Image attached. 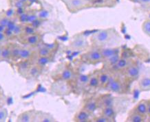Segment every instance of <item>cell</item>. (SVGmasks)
Returning <instances> with one entry per match:
<instances>
[{
	"label": "cell",
	"mask_w": 150,
	"mask_h": 122,
	"mask_svg": "<svg viewBox=\"0 0 150 122\" xmlns=\"http://www.w3.org/2000/svg\"><path fill=\"white\" fill-rule=\"evenodd\" d=\"M95 48H112L121 41V37L114 29H102L94 33L90 38Z\"/></svg>",
	"instance_id": "6da1fadb"
},
{
	"label": "cell",
	"mask_w": 150,
	"mask_h": 122,
	"mask_svg": "<svg viewBox=\"0 0 150 122\" xmlns=\"http://www.w3.org/2000/svg\"><path fill=\"white\" fill-rule=\"evenodd\" d=\"M81 59L83 62L91 65H96L103 61L99 48L95 47L94 49H92L83 55Z\"/></svg>",
	"instance_id": "7a4b0ae2"
},
{
	"label": "cell",
	"mask_w": 150,
	"mask_h": 122,
	"mask_svg": "<svg viewBox=\"0 0 150 122\" xmlns=\"http://www.w3.org/2000/svg\"><path fill=\"white\" fill-rule=\"evenodd\" d=\"M106 88L110 92L118 94H122L126 90L125 84L123 80L119 78L112 77V76Z\"/></svg>",
	"instance_id": "3957f363"
},
{
	"label": "cell",
	"mask_w": 150,
	"mask_h": 122,
	"mask_svg": "<svg viewBox=\"0 0 150 122\" xmlns=\"http://www.w3.org/2000/svg\"><path fill=\"white\" fill-rule=\"evenodd\" d=\"M43 35L40 34V33H36V34H33L31 35H28V36H21L19 39V41L22 44H24L27 46L31 47V48H34L38 45L39 43H41V40H42Z\"/></svg>",
	"instance_id": "277c9868"
},
{
	"label": "cell",
	"mask_w": 150,
	"mask_h": 122,
	"mask_svg": "<svg viewBox=\"0 0 150 122\" xmlns=\"http://www.w3.org/2000/svg\"><path fill=\"white\" fill-rule=\"evenodd\" d=\"M70 12H77L87 7L90 3L86 0H63Z\"/></svg>",
	"instance_id": "5b68a950"
},
{
	"label": "cell",
	"mask_w": 150,
	"mask_h": 122,
	"mask_svg": "<svg viewBox=\"0 0 150 122\" xmlns=\"http://www.w3.org/2000/svg\"><path fill=\"white\" fill-rule=\"evenodd\" d=\"M124 74L125 78L129 80H137L139 78L140 74V69L139 66L133 61L130 62V64L127 67V68L124 70Z\"/></svg>",
	"instance_id": "8992f818"
},
{
	"label": "cell",
	"mask_w": 150,
	"mask_h": 122,
	"mask_svg": "<svg viewBox=\"0 0 150 122\" xmlns=\"http://www.w3.org/2000/svg\"><path fill=\"white\" fill-rule=\"evenodd\" d=\"M88 43L83 36H78L70 43V48L74 50H82L88 48Z\"/></svg>",
	"instance_id": "52a82bcc"
},
{
	"label": "cell",
	"mask_w": 150,
	"mask_h": 122,
	"mask_svg": "<svg viewBox=\"0 0 150 122\" xmlns=\"http://www.w3.org/2000/svg\"><path fill=\"white\" fill-rule=\"evenodd\" d=\"M37 111L35 110H29L21 113L17 117V121L20 122H31L35 121L36 118Z\"/></svg>",
	"instance_id": "ba28073f"
},
{
	"label": "cell",
	"mask_w": 150,
	"mask_h": 122,
	"mask_svg": "<svg viewBox=\"0 0 150 122\" xmlns=\"http://www.w3.org/2000/svg\"><path fill=\"white\" fill-rule=\"evenodd\" d=\"M42 70L43 68L40 67L37 65L33 64L28 69V70L27 71V72L25 73V76L23 77L29 80L35 79V78H37L40 76Z\"/></svg>",
	"instance_id": "9c48e42d"
},
{
	"label": "cell",
	"mask_w": 150,
	"mask_h": 122,
	"mask_svg": "<svg viewBox=\"0 0 150 122\" xmlns=\"http://www.w3.org/2000/svg\"><path fill=\"white\" fill-rule=\"evenodd\" d=\"M36 56V51L32 50L31 47L21 46L20 52V60H33Z\"/></svg>",
	"instance_id": "30bf717a"
},
{
	"label": "cell",
	"mask_w": 150,
	"mask_h": 122,
	"mask_svg": "<svg viewBox=\"0 0 150 122\" xmlns=\"http://www.w3.org/2000/svg\"><path fill=\"white\" fill-rule=\"evenodd\" d=\"M98 108H104L107 106H114V99L110 95H103L97 98Z\"/></svg>",
	"instance_id": "8fae6325"
},
{
	"label": "cell",
	"mask_w": 150,
	"mask_h": 122,
	"mask_svg": "<svg viewBox=\"0 0 150 122\" xmlns=\"http://www.w3.org/2000/svg\"><path fill=\"white\" fill-rule=\"evenodd\" d=\"M92 114L90 113L86 110L82 109L76 113V115L74 117V121L76 122H87V121H91V115Z\"/></svg>",
	"instance_id": "7c38bea8"
},
{
	"label": "cell",
	"mask_w": 150,
	"mask_h": 122,
	"mask_svg": "<svg viewBox=\"0 0 150 122\" xmlns=\"http://www.w3.org/2000/svg\"><path fill=\"white\" fill-rule=\"evenodd\" d=\"M33 64L32 60H19L16 62V66L17 68V71L22 76H24L25 73L30 67L31 65Z\"/></svg>",
	"instance_id": "4fadbf2b"
},
{
	"label": "cell",
	"mask_w": 150,
	"mask_h": 122,
	"mask_svg": "<svg viewBox=\"0 0 150 122\" xmlns=\"http://www.w3.org/2000/svg\"><path fill=\"white\" fill-rule=\"evenodd\" d=\"M98 108L97 98H90L85 102L83 109L90 113L93 114Z\"/></svg>",
	"instance_id": "5bb4252c"
},
{
	"label": "cell",
	"mask_w": 150,
	"mask_h": 122,
	"mask_svg": "<svg viewBox=\"0 0 150 122\" xmlns=\"http://www.w3.org/2000/svg\"><path fill=\"white\" fill-rule=\"evenodd\" d=\"M21 46L17 43H11V60L12 62H17L20 60V52Z\"/></svg>",
	"instance_id": "9a60e30c"
},
{
	"label": "cell",
	"mask_w": 150,
	"mask_h": 122,
	"mask_svg": "<svg viewBox=\"0 0 150 122\" xmlns=\"http://www.w3.org/2000/svg\"><path fill=\"white\" fill-rule=\"evenodd\" d=\"M131 62L132 60H130L129 58H122V57H121V58L118 61L117 63L111 69L114 70V72H122V71L124 72V70L127 68V67L129 65Z\"/></svg>",
	"instance_id": "2e32d148"
},
{
	"label": "cell",
	"mask_w": 150,
	"mask_h": 122,
	"mask_svg": "<svg viewBox=\"0 0 150 122\" xmlns=\"http://www.w3.org/2000/svg\"><path fill=\"white\" fill-rule=\"evenodd\" d=\"M121 56L120 52L116 53V54L114 55V56H112V57H110V58L105 59V60L103 61V66L106 69H111L117 63L118 61L119 60L120 58H121Z\"/></svg>",
	"instance_id": "e0dca14e"
},
{
	"label": "cell",
	"mask_w": 150,
	"mask_h": 122,
	"mask_svg": "<svg viewBox=\"0 0 150 122\" xmlns=\"http://www.w3.org/2000/svg\"><path fill=\"white\" fill-rule=\"evenodd\" d=\"M99 50L102 54L103 60L114 56L116 53L119 52V48H114V47H112V48H100Z\"/></svg>",
	"instance_id": "ac0fdd59"
},
{
	"label": "cell",
	"mask_w": 150,
	"mask_h": 122,
	"mask_svg": "<svg viewBox=\"0 0 150 122\" xmlns=\"http://www.w3.org/2000/svg\"><path fill=\"white\" fill-rule=\"evenodd\" d=\"M98 81H99V86L101 88H106L109 83L111 75L108 72H100L98 73Z\"/></svg>",
	"instance_id": "d6986e66"
},
{
	"label": "cell",
	"mask_w": 150,
	"mask_h": 122,
	"mask_svg": "<svg viewBox=\"0 0 150 122\" xmlns=\"http://www.w3.org/2000/svg\"><path fill=\"white\" fill-rule=\"evenodd\" d=\"M139 86L142 91L150 90V74H145L140 78Z\"/></svg>",
	"instance_id": "ffe728a7"
},
{
	"label": "cell",
	"mask_w": 150,
	"mask_h": 122,
	"mask_svg": "<svg viewBox=\"0 0 150 122\" xmlns=\"http://www.w3.org/2000/svg\"><path fill=\"white\" fill-rule=\"evenodd\" d=\"M133 112L137 113L140 115L145 116L147 115V102L145 100H142L137 104V106L132 109Z\"/></svg>",
	"instance_id": "44dd1931"
},
{
	"label": "cell",
	"mask_w": 150,
	"mask_h": 122,
	"mask_svg": "<svg viewBox=\"0 0 150 122\" xmlns=\"http://www.w3.org/2000/svg\"><path fill=\"white\" fill-rule=\"evenodd\" d=\"M101 115L111 119L112 121H115L116 109L114 106H107L101 109Z\"/></svg>",
	"instance_id": "7402d4cb"
},
{
	"label": "cell",
	"mask_w": 150,
	"mask_h": 122,
	"mask_svg": "<svg viewBox=\"0 0 150 122\" xmlns=\"http://www.w3.org/2000/svg\"><path fill=\"white\" fill-rule=\"evenodd\" d=\"M51 60H52V57L35 56L33 60V64L37 65L43 69V67H46Z\"/></svg>",
	"instance_id": "603a6c76"
},
{
	"label": "cell",
	"mask_w": 150,
	"mask_h": 122,
	"mask_svg": "<svg viewBox=\"0 0 150 122\" xmlns=\"http://www.w3.org/2000/svg\"><path fill=\"white\" fill-rule=\"evenodd\" d=\"M11 43H6L2 45L1 53V60L8 61L11 60Z\"/></svg>",
	"instance_id": "cb8c5ba5"
},
{
	"label": "cell",
	"mask_w": 150,
	"mask_h": 122,
	"mask_svg": "<svg viewBox=\"0 0 150 122\" xmlns=\"http://www.w3.org/2000/svg\"><path fill=\"white\" fill-rule=\"evenodd\" d=\"M37 120H38L39 121L41 122L55 121V119L53 118L52 115L48 113H43V112H37L35 121H37Z\"/></svg>",
	"instance_id": "d4e9b609"
},
{
	"label": "cell",
	"mask_w": 150,
	"mask_h": 122,
	"mask_svg": "<svg viewBox=\"0 0 150 122\" xmlns=\"http://www.w3.org/2000/svg\"><path fill=\"white\" fill-rule=\"evenodd\" d=\"M145 117L143 115H140V114L135 113V112L130 111L128 117L126 119L127 122H143L145 121Z\"/></svg>",
	"instance_id": "484cf974"
},
{
	"label": "cell",
	"mask_w": 150,
	"mask_h": 122,
	"mask_svg": "<svg viewBox=\"0 0 150 122\" xmlns=\"http://www.w3.org/2000/svg\"><path fill=\"white\" fill-rule=\"evenodd\" d=\"M87 86L91 88H96L99 87V81H98V73H94V74L90 75L89 77L88 82Z\"/></svg>",
	"instance_id": "4316f807"
},
{
	"label": "cell",
	"mask_w": 150,
	"mask_h": 122,
	"mask_svg": "<svg viewBox=\"0 0 150 122\" xmlns=\"http://www.w3.org/2000/svg\"><path fill=\"white\" fill-rule=\"evenodd\" d=\"M61 79L64 80V81L68 82L72 80L73 77H74V72L72 69L70 67H66L63 70V72L61 74Z\"/></svg>",
	"instance_id": "83f0119b"
},
{
	"label": "cell",
	"mask_w": 150,
	"mask_h": 122,
	"mask_svg": "<svg viewBox=\"0 0 150 122\" xmlns=\"http://www.w3.org/2000/svg\"><path fill=\"white\" fill-rule=\"evenodd\" d=\"M38 32H39L38 29L35 28L34 27H33L32 25H31L30 24H29V23H26V24H23V32L20 37L28 36V35L36 34V33H38ZM20 37H19V38H20Z\"/></svg>",
	"instance_id": "f1b7e54d"
},
{
	"label": "cell",
	"mask_w": 150,
	"mask_h": 122,
	"mask_svg": "<svg viewBox=\"0 0 150 122\" xmlns=\"http://www.w3.org/2000/svg\"><path fill=\"white\" fill-rule=\"evenodd\" d=\"M36 56L52 57L53 51L52 49L49 48L48 47H42L36 51Z\"/></svg>",
	"instance_id": "f546056e"
},
{
	"label": "cell",
	"mask_w": 150,
	"mask_h": 122,
	"mask_svg": "<svg viewBox=\"0 0 150 122\" xmlns=\"http://www.w3.org/2000/svg\"><path fill=\"white\" fill-rule=\"evenodd\" d=\"M23 24L21 23H17L16 26H15V29H14L13 32L16 38H19L21 36L23 32Z\"/></svg>",
	"instance_id": "4dcf8cb0"
},
{
	"label": "cell",
	"mask_w": 150,
	"mask_h": 122,
	"mask_svg": "<svg viewBox=\"0 0 150 122\" xmlns=\"http://www.w3.org/2000/svg\"><path fill=\"white\" fill-rule=\"evenodd\" d=\"M89 77L90 76H86V75H80L78 77V82L82 85H87L88 82Z\"/></svg>",
	"instance_id": "1f68e13d"
},
{
	"label": "cell",
	"mask_w": 150,
	"mask_h": 122,
	"mask_svg": "<svg viewBox=\"0 0 150 122\" xmlns=\"http://www.w3.org/2000/svg\"><path fill=\"white\" fill-rule=\"evenodd\" d=\"M142 28H143V32H145L146 34L148 35V36H150V20L145 21V22L143 23Z\"/></svg>",
	"instance_id": "d6a6232c"
},
{
	"label": "cell",
	"mask_w": 150,
	"mask_h": 122,
	"mask_svg": "<svg viewBox=\"0 0 150 122\" xmlns=\"http://www.w3.org/2000/svg\"><path fill=\"white\" fill-rule=\"evenodd\" d=\"M8 117V111L5 108H0V121H5Z\"/></svg>",
	"instance_id": "836d02e7"
},
{
	"label": "cell",
	"mask_w": 150,
	"mask_h": 122,
	"mask_svg": "<svg viewBox=\"0 0 150 122\" xmlns=\"http://www.w3.org/2000/svg\"><path fill=\"white\" fill-rule=\"evenodd\" d=\"M4 33L6 37L8 40H12V39H15L16 37H15V34H14V32L13 30H11V29H8L6 27L5 30L4 31Z\"/></svg>",
	"instance_id": "e575fe53"
},
{
	"label": "cell",
	"mask_w": 150,
	"mask_h": 122,
	"mask_svg": "<svg viewBox=\"0 0 150 122\" xmlns=\"http://www.w3.org/2000/svg\"><path fill=\"white\" fill-rule=\"evenodd\" d=\"M92 121H95V122H110L112 121L111 119H108V118L104 117L103 115H100L98 117H96L93 118L92 119Z\"/></svg>",
	"instance_id": "d590c367"
},
{
	"label": "cell",
	"mask_w": 150,
	"mask_h": 122,
	"mask_svg": "<svg viewBox=\"0 0 150 122\" xmlns=\"http://www.w3.org/2000/svg\"><path fill=\"white\" fill-rule=\"evenodd\" d=\"M13 6L15 8H27V5H25L24 3L21 1L20 0H13Z\"/></svg>",
	"instance_id": "8d00e7d4"
},
{
	"label": "cell",
	"mask_w": 150,
	"mask_h": 122,
	"mask_svg": "<svg viewBox=\"0 0 150 122\" xmlns=\"http://www.w3.org/2000/svg\"><path fill=\"white\" fill-rule=\"evenodd\" d=\"M43 21H44V20H43V19H41L40 18H38V19H37L36 20H35L34 21H33V22L29 23V24H30L33 27H34L35 28L38 29V27H40V25L42 24V23H43Z\"/></svg>",
	"instance_id": "74e56055"
},
{
	"label": "cell",
	"mask_w": 150,
	"mask_h": 122,
	"mask_svg": "<svg viewBox=\"0 0 150 122\" xmlns=\"http://www.w3.org/2000/svg\"><path fill=\"white\" fill-rule=\"evenodd\" d=\"M9 20H10V19L8 18V17H7L5 15H2V16L0 17V25H3V26L6 27L7 24H8V23Z\"/></svg>",
	"instance_id": "f35d334b"
},
{
	"label": "cell",
	"mask_w": 150,
	"mask_h": 122,
	"mask_svg": "<svg viewBox=\"0 0 150 122\" xmlns=\"http://www.w3.org/2000/svg\"><path fill=\"white\" fill-rule=\"evenodd\" d=\"M27 11V8H15V16L18 17L19 15H22L25 12Z\"/></svg>",
	"instance_id": "ab89813d"
},
{
	"label": "cell",
	"mask_w": 150,
	"mask_h": 122,
	"mask_svg": "<svg viewBox=\"0 0 150 122\" xmlns=\"http://www.w3.org/2000/svg\"><path fill=\"white\" fill-rule=\"evenodd\" d=\"M8 41L4 33V32H0V43H5Z\"/></svg>",
	"instance_id": "60d3db41"
},
{
	"label": "cell",
	"mask_w": 150,
	"mask_h": 122,
	"mask_svg": "<svg viewBox=\"0 0 150 122\" xmlns=\"http://www.w3.org/2000/svg\"><path fill=\"white\" fill-rule=\"evenodd\" d=\"M139 1L142 5H149L150 4V0H139Z\"/></svg>",
	"instance_id": "b9f144b4"
},
{
	"label": "cell",
	"mask_w": 150,
	"mask_h": 122,
	"mask_svg": "<svg viewBox=\"0 0 150 122\" xmlns=\"http://www.w3.org/2000/svg\"><path fill=\"white\" fill-rule=\"evenodd\" d=\"M147 115L150 116V101L147 102Z\"/></svg>",
	"instance_id": "7bdbcfd3"
},
{
	"label": "cell",
	"mask_w": 150,
	"mask_h": 122,
	"mask_svg": "<svg viewBox=\"0 0 150 122\" xmlns=\"http://www.w3.org/2000/svg\"><path fill=\"white\" fill-rule=\"evenodd\" d=\"M5 29H6V27L4 26L0 25V32H4V31L5 30Z\"/></svg>",
	"instance_id": "ee69618b"
},
{
	"label": "cell",
	"mask_w": 150,
	"mask_h": 122,
	"mask_svg": "<svg viewBox=\"0 0 150 122\" xmlns=\"http://www.w3.org/2000/svg\"><path fill=\"white\" fill-rule=\"evenodd\" d=\"M21 1H22L23 3H24L25 5H27V6H29L28 4V0H20Z\"/></svg>",
	"instance_id": "f6af8a7d"
},
{
	"label": "cell",
	"mask_w": 150,
	"mask_h": 122,
	"mask_svg": "<svg viewBox=\"0 0 150 122\" xmlns=\"http://www.w3.org/2000/svg\"><path fill=\"white\" fill-rule=\"evenodd\" d=\"M86 1H88V2H89V3L91 4L92 2H94V1H96V0H86Z\"/></svg>",
	"instance_id": "bcb514c9"
},
{
	"label": "cell",
	"mask_w": 150,
	"mask_h": 122,
	"mask_svg": "<svg viewBox=\"0 0 150 122\" xmlns=\"http://www.w3.org/2000/svg\"><path fill=\"white\" fill-rule=\"evenodd\" d=\"M1 48H2V45H0V60H1Z\"/></svg>",
	"instance_id": "7dc6e473"
},
{
	"label": "cell",
	"mask_w": 150,
	"mask_h": 122,
	"mask_svg": "<svg viewBox=\"0 0 150 122\" xmlns=\"http://www.w3.org/2000/svg\"><path fill=\"white\" fill-rule=\"evenodd\" d=\"M2 93H1V91H0V100H1V97H2Z\"/></svg>",
	"instance_id": "c3c4849f"
},
{
	"label": "cell",
	"mask_w": 150,
	"mask_h": 122,
	"mask_svg": "<svg viewBox=\"0 0 150 122\" xmlns=\"http://www.w3.org/2000/svg\"><path fill=\"white\" fill-rule=\"evenodd\" d=\"M1 107H2V104L0 103V108H1Z\"/></svg>",
	"instance_id": "681fc988"
},
{
	"label": "cell",
	"mask_w": 150,
	"mask_h": 122,
	"mask_svg": "<svg viewBox=\"0 0 150 122\" xmlns=\"http://www.w3.org/2000/svg\"><path fill=\"white\" fill-rule=\"evenodd\" d=\"M149 117H150V116H149ZM149 120H150V118H149Z\"/></svg>",
	"instance_id": "f907efd6"
}]
</instances>
